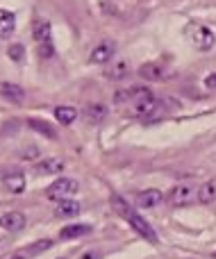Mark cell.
<instances>
[{"mask_svg": "<svg viewBox=\"0 0 216 259\" xmlns=\"http://www.w3.org/2000/svg\"><path fill=\"white\" fill-rule=\"evenodd\" d=\"M0 96L12 103H21L25 98V89L21 84H14V82H0Z\"/></svg>", "mask_w": 216, "mask_h": 259, "instance_id": "4fadbf2b", "label": "cell"}, {"mask_svg": "<svg viewBox=\"0 0 216 259\" xmlns=\"http://www.w3.org/2000/svg\"><path fill=\"white\" fill-rule=\"evenodd\" d=\"M137 73H139V77H144V80L159 82V80H166L171 71H168V66H164L162 62H146Z\"/></svg>", "mask_w": 216, "mask_h": 259, "instance_id": "5b68a950", "label": "cell"}, {"mask_svg": "<svg viewBox=\"0 0 216 259\" xmlns=\"http://www.w3.org/2000/svg\"><path fill=\"white\" fill-rule=\"evenodd\" d=\"M196 191H198V189L189 187V184H176V187L171 189V193H168V200L176 207H185L196 200Z\"/></svg>", "mask_w": 216, "mask_h": 259, "instance_id": "277c9868", "label": "cell"}, {"mask_svg": "<svg viewBox=\"0 0 216 259\" xmlns=\"http://www.w3.org/2000/svg\"><path fill=\"white\" fill-rule=\"evenodd\" d=\"M91 232V225H87V223H73V225H64L62 228V232H59V239H80V237H84V234H89Z\"/></svg>", "mask_w": 216, "mask_h": 259, "instance_id": "2e32d148", "label": "cell"}, {"mask_svg": "<svg viewBox=\"0 0 216 259\" xmlns=\"http://www.w3.org/2000/svg\"><path fill=\"white\" fill-rule=\"evenodd\" d=\"M114 53H116V44L114 41H100L89 55L91 64H109L114 59Z\"/></svg>", "mask_w": 216, "mask_h": 259, "instance_id": "52a82bcc", "label": "cell"}, {"mask_svg": "<svg viewBox=\"0 0 216 259\" xmlns=\"http://www.w3.org/2000/svg\"><path fill=\"white\" fill-rule=\"evenodd\" d=\"M36 170H39L41 175H57L64 170V161L59 159V157H48V159L36 164Z\"/></svg>", "mask_w": 216, "mask_h": 259, "instance_id": "ac0fdd59", "label": "cell"}, {"mask_svg": "<svg viewBox=\"0 0 216 259\" xmlns=\"http://www.w3.org/2000/svg\"><path fill=\"white\" fill-rule=\"evenodd\" d=\"M3 184L9 193H23L25 191V175H23V170H18V168H5Z\"/></svg>", "mask_w": 216, "mask_h": 259, "instance_id": "8992f818", "label": "cell"}, {"mask_svg": "<svg viewBox=\"0 0 216 259\" xmlns=\"http://www.w3.org/2000/svg\"><path fill=\"white\" fill-rule=\"evenodd\" d=\"M55 118H57V123H62V125H71L77 118V109L68 107V105H59V107H55Z\"/></svg>", "mask_w": 216, "mask_h": 259, "instance_id": "ffe728a7", "label": "cell"}, {"mask_svg": "<svg viewBox=\"0 0 216 259\" xmlns=\"http://www.w3.org/2000/svg\"><path fill=\"white\" fill-rule=\"evenodd\" d=\"M130 103L137 116H148V114H153L157 109V98L148 89H144V87L130 89Z\"/></svg>", "mask_w": 216, "mask_h": 259, "instance_id": "7a4b0ae2", "label": "cell"}, {"mask_svg": "<svg viewBox=\"0 0 216 259\" xmlns=\"http://www.w3.org/2000/svg\"><path fill=\"white\" fill-rule=\"evenodd\" d=\"M50 246H53V241H50V239H41V241H36L34 246H30V248H27V255H39V252L48 250Z\"/></svg>", "mask_w": 216, "mask_h": 259, "instance_id": "603a6c76", "label": "cell"}, {"mask_svg": "<svg viewBox=\"0 0 216 259\" xmlns=\"http://www.w3.org/2000/svg\"><path fill=\"white\" fill-rule=\"evenodd\" d=\"M196 200L200 205H209L216 200V180H207L205 184H200L198 191H196Z\"/></svg>", "mask_w": 216, "mask_h": 259, "instance_id": "9a60e30c", "label": "cell"}, {"mask_svg": "<svg viewBox=\"0 0 216 259\" xmlns=\"http://www.w3.org/2000/svg\"><path fill=\"white\" fill-rule=\"evenodd\" d=\"M7 55H9V59H12V62L23 64V62H25V46H23V44H12L7 48Z\"/></svg>", "mask_w": 216, "mask_h": 259, "instance_id": "7402d4cb", "label": "cell"}, {"mask_svg": "<svg viewBox=\"0 0 216 259\" xmlns=\"http://www.w3.org/2000/svg\"><path fill=\"white\" fill-rule=\"evenodd\" d=\"M9 259H27V255H25V252H16V255H12Z\"/></svg>", "mask_w": 216, "mask_h": 259, "instance_id": "83f0119b", "label": "cell"}, {"mask_svg": "<svg viewBox=\"0 0 216 259\" xmlns=\"http://www.w3.org/2000/svg\"><path fill=\"white\" fill-rule=\"evenodd\" d=\"M25 214L23 211H7V214L0 216V228L5 232H21L25 228Z\"/></svg>", "mask_w": 216, "mask_h": 259, "instance_id": "9c48e42d", "label": "cell"}, {"mask_svg": "<svg viewBox=\"0 0 216 259\" xmlns=\"http://www.w3.org/2000/svg\"><path fill=\"white\" fill-rule=\"evenodd\" d=\"M80 211H82V205L75 200H62L55 207V214H57L59 219H73V216H77Z\"/></svg>", "mask_w": 216, "mask_h": 259, "instance_id": "e0dca14e", "label": "cell"}, {"mask_svg": "<svg viewBox=\"0 0 216 259\" xmlns=\"http://www.w3.org/2000/svg\"><path fill=\"white\" fill-rule=\"evenodd\" d=\"M112 207L123 216V219L127 221V223L132 225V230H135V232L139 234V237H144L148 243H157V234H155L153 225H150L148 221L144 219V216L137 214L135 209H130V205H127V202L123 200V198L114 196V198H112Z\"/></svg>", "mask_w": 216, "mask_h": 259, "instance_id": "6da1fadb", "label": "cell"}, {"mask_svg": "<svg viewBox=\"0 0 216 259\" xmlns=\"http://www.w3.org/2000/svg\"><path fill=\"white\" fill-rule=\"evenodd\" d=\"M205 87H207V89H216V73H209V75L205 77Z\"/></svg>", "mask_w": 216, "mask_h": 259, "instance_id": "d4e9b609", "label": "cell"}, {"mask_svg": "<svg viewBox=\"0 0 216 259\" xmlns=\"http://www.w3.org/2000/svg\"><path fill=\"white\" fill-rule=\"evenodd\" d=\"M77 191H80V189H77V182H75V180H71V178H59V180H55V182L50 184L48 189H46V196H48L50 200L62 202V200H71V196H75Z\"/></svg>", "mask_w": 216, "mask_h": 259, "instance_id": "3957f363", "label": "cell"}, {"mask_svg": "<svg viewBox=\"0 0 216 259\" xmlns=\"http://www.w3.org/2000/svg\"><path fill=\"white\" fill-rule=\"evenodd\" d=\"M80 259H98V252H96V250H87Z\"/></svg>", "mask_w": 216, "mask_h": 259, "instance_id": "4316f807", "label": "cell"}, {"mask_svg": "<svg viewBox=\"0 0 216 259\" xmlns=\"http://www.w3.org/2000/svg\"><path fill=\"white\" fill-rule=\"evenodd\" d=\"M39 55H41V57H53V55H55L53 44H44V46H39Z\"/></svg>", "mask_w": 216, "mask_h": 259, "instance_id": "cb8c5ba5", "label": "cell"}, {"mask_svg": "<svg viewBox=\"0 0 216 259\" xmlns=\"http://www.w3.org/2000/svg\"><path fill=\"white\" fill-rule=\"evenodd\" d=\"M16 30V16L7 9H0V39H9Z\"/></svg>", "mask_w": 216, "mask_h": 259, "instance_id": "5bb4252c", "label": "cell"}, {"mask_svg": "<svg viewBox=\"0 0 216 259\" xmlns=\"http://www.w3.org/2000/svg\"><path fill=\"white\" fill-rule=\"evenodd\" d=\"M39 155V150H36V148H27V152H23V157H25V159H32V157H36Z\"/></svg>", "mask_w": 216, "mask_h": 259, "instance_id": "484cf974", "label": "cell"}, {"mask_svg": "<svg viewBox=\"0 0 216 259\" xmlns=\"http://www.w3.org/2000/svg\"><path fill=\"white\" fill-rule=\"evenodd\" d=\"M191 41H194V46L198 50H212L214 44H216V36L209 27L198 25V27H194V32H191Z\"/></svg>", "mask_w": 216, "mask_h": 259, "instance_id": "ba28073f", "label": "cell"}, {"mask_svg": "<svg viewBox=\"0 0 216 259\" xmlns=\"http://www.w3.org/2000/svg\"><path fill=\"white\" fill-rule=\"evenodd\" d=\"M59 259H64V257H59Z\"/></svg>", "mask_w": 216, "mask_h": 259, "instance_id": "f546056e", "label": "cell"}, {"mask_svg": "<svg viewBox=\"0 0 216 259\" xmlns=\"http://www.w3.org/2000/svg\"><path fill=\"white\" fill-rule=\"evenodd\" d=\"M130 73V64L125 59H112L105 68V77L107 80H125V75Z\"/></svg>", "mask_w": 216, "mask_h": 259, "instance_id": "8fae6325", "label": "cell"}, {"mask_svg": "<svg viewBox=\"0 0 216 259\" xmlns=\"http://www.w3.org/2000/svg\"><path fill=\"white\" fill-rule=\"evenodd\" d=\"M107 116V107L105 105H100V103H89L84 107V118L89 123H100L103 118Z\"/></svg>", "mask_w": 216, "mask_h": 259, "instance_id": "d6986e66", "label": "cell"}, {"mask_svg": "<svg viewBox=\"0 0 216 259\" xmlns=\"http://www.w3.org/2000/svg\"><path fill=\"white\" fill-rule=\"evenodd\" d=\"M214 259H216V252H214Z\"/></svg>", "mask_w": 216, "mask_h": 259, "instance_id": "f1b7e54d", "label": "cell"}, {"mask_svg": "<svg viewBox=\"0 0 216 259\" xmlns=\"http://www.w3.org/2000/svg\"><path fill=\"white\" fill-rule=\"evenodd\" d=\"M27 125L34 130V132L44 134V137H48V139H55V137H57V132L53 130V125H48L46 121H39V118H30V121H27Z\"/></svg>", "mask_w": 216, "mask_h": 259, "instance_id": "44dd1931", "label": "cell"}, {"mask_svg": "<svg viewBox=\"0 0 216 259\" xmlns=\"http://www.w3.org/2000/svg\"><path fill=\"white\" fill-rule=\"evenodd\" d=\"M32 36H34V41L39 46L50 44V39H53V27H50V23L46 21V18L34 21V25H32Z\"/></svg>", "mask_w": 216, "mask_h": 259, "instance_id": "7c38bea8", "label": "cell"}, {"mask_svg": "<svg viewBox=\"0 0 216 259\" xmlns=\"http://www.w3.org/2000/svg\"><path fill=\"white\" fill-rule=\"evenodd\" d=\"M162 200H164V196L159 189H146L137 198V207H141V209H155V207L162 205Z\"/></svg>", "mask_w": 216, "mask_h": 259, "instance_id": "30bf717a", "label": "cell"}]
</instances>
